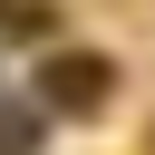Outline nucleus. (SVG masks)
<instances>
[{"mask_svg":"<svg viewBox=\"0 0 155 155\" xmlns=\"http://www.w3.org/2000/svg\"><path fill=\"white\" fill-rule=\"evenodd\" d=\"M116 97V68L97 58V48H58L48 68H39V107H58V116H97Z\"/></svg>","mask_w":155,"mask_h":155,"instance_id":"nucleus-1","label":"nucleus"},{"mask_svg":"<svg viewBox=\"0 0 155 155\" xmlns=\"http://www.w3.org/2000/svg\"><path fill=\"white\" fill-rule=\"evenodd\" d=\"M0 155H29V107H0Z\"/></svg>","mask_w":155,"mask_h":155,"instance_id":"nucleus-3","label":"nucleus"},{"mask_svg":"<svg viewBox=\"0 0 155 155\" xmlns=\"http://www.w3.org/2000/svg\"><path fill=\"white\" fill-rule=\"evenodd\" d=\"M48 29V0H0V39H39Z\"/></svg>","mask_w":155,"mask_h":155,"instance_id":"nucleus-2","label":"nucleus"}]
</instances>
